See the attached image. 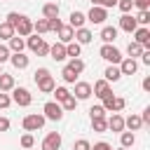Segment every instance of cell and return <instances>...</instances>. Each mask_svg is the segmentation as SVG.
Segmentation results:
<instances>
[{
  "label": "cell",
  "instance_id": "680465c9",
  "mask_svg": "<svg viewBox=\"0 0 150 150\" xmlns=\"http://www.w3.org/2000/svg\"><path fill=\"white\" fill-rule=\"evenodd\" d=\"M117 150H127V148H117Z\"/></svg>",
  "mask_w": 150,
  "mask_h": 150
},
{
  "label": "cell",
  "instance_id": "83f0119b",
  "mask_svg": "<svg viewBox=\"0 0 150 150\" xmlns=\"http://www.w3.org/2000/svg\"><path fill=\"white\" fill-rule=\"evenodd\" d=\"M80 52H82V45H77L75 40L66 45V56H70V59H80Z\"/></svg>",
  "mask_w": 150,
  "mask_h": 150
},
{
  "label": "cell",
  "instance_id": "f546056e",
  "mask_svg": "<svg viewBox=\"0 0 150 150\" xmlns=\"http://www.w3.org/2000/svg\"><path fill=\"white\" fill-rule=\"evenodd\" d=\"M143 52H145V49H143V47H141L138 42H134V40H131V42L127 45V54H129V59H136V56H141Z\"/></svg>",
  "mask_w": 150,
  "mask_h": 150
},
{
  "label": "cell",
  "instance_id": "9a60e30c",
  "mask_svg": "<svg viewBox=\"0 0 150 150\" xmlns=\"http://www.w3.org/2000/svg\"><path fill=\"white\" fill-rule=\"evenodd\" d=\"M9 63L16 68V70H23V68H28V63H30V59L23 54V52H19V54H12L9 56Z\"/></svg>",
  "mask_w": 150,
  "mask_h": 150
},
{
  "label": "cell",
  "instance_id": "277c9868",
  "mask_svg": "<svg viewBox=\"0 0 150 150\" xmlns=\"http://www.w3.org/2000/svg\"><path fill=\"white\" fill-rule=\"evenodd\" d=\"M98 54H101V59H105V61H108L110 66H117V63H120V61L124 59V56H122V52H120V49H117L115 45H103Z\"/></svg>",
  "mask_w": 150,
  "mask_h": 150
},
{
  "label": "cell",
  "instance_id": "b9f144b4",
  "mask_svg": "<svg viewBox=\"0 0 150 150\" xmlns=\"http://www.w3.org/2000/svg\"><path fill=\"white\" fill-rule=\"evenodd\" d=\"M124 105H127V101H124L122 96H115V101H112V112H120V110H124Z\"/></svg>",
  "mask_w": 150,
  "mask_h": 150
},
{
  "label": "cell",
  "instance_id": "ba28073f",
  "mask_svg": "<svg viewBox=\"0 0 150 150\" xmlns=\"http://www.w3.org/2000/svg\"><path fill=\"white\" fill-rule=\"evenodd\" d=\"M14 33H16L19 38H28V35L33 33V21L21 14V19H19V23H16V28H14Z\"/></svg>",
  "mask_w": 150,
  "mask_h": 150
},
{
  "label": "cell",
  "instance_id": "bcb514c9",
  "mask_svg": "<svg viewBox=\"0 0 150 150\" xmlns=\"http://www.w3.org/2000/svg\"><path fill=\"white\" fill-rule=\"evenodd\" d=\"M47 23H49V30H54V33H56V30H59V28H61V26H63V23H61V19H59V16H56V19H47Z\"/></svg>",
  "mask_w": 150,
  "mask_h": 150
},
{
  "label": "cell",
  "instance_id": "44dd1931",
  "mask_svg": "<svg viewBox=\"0 0 150 150\" xmlns=\"http://www.w3.org/2000/svg\"><path fill=\"white\" fill-rule=\"evenodd\" d=\"M35 84H38V89H40L42 94H52V91H54V87H56V82H54V77H52V75H47V77L38 80Z\"/></svg>",
  "mask_w": 150,
  "mask_h": 150
},
{
  "label": "cell",
  "instance_id": "836d02e7",
  "mask_svg": "<svg viewBox=\"0 0 150 150\" xmlns=\"http://www.w3.org/2000/svg\"><path fill=\"white\" fill-rule=\"evenodd\" d=\"M68 68L75 73V75H80L82 70H84V61L82 59H70V63H68Z\"/></svg>",
  "mask_w": 150,
  "mask_h": 150
},
{
  "label": "cell",
  "instance_id": "db71d44e",
  "mask_svg": "<svg viewBox=\"0 0 150 150\" xmlns=\"http://www.w3.org/2000/svg\"><path fill=\"white\" fill-rule=\"evenodd\" d=\"M9 129V120L7 117H0V131H7Z\"/></svg>",
  "mask_w": 150,
  "mask_h": 150
},
{
  "label": "cell",
  "instance_id": "3957f363",
  "mask_svg": "<svg viewBox=\"0 0 150 150\" xmlns=\"http://www.w3.org/2000/svg\"><path fill=\"white\" fill-rule=\"evenodd\" d=\"M45 115H40V112H30V115H26L23 117V122H21V127L30 134V131H38V129H42L45 127Z\"/></svg>",
  "mask_w": 150,
  "mask_h": 150
},
{
  "label": "cell",
  "instance_id": "cb8c5ba5",
  "mask_svg": "<svg viewBox=\"0 0 150 150\" xmlns=\"http://www.w3.org/2000/svg\"><path fill=\"white\" fill-rule=\"evenodd\" d=\"M16 84H14V75H7V73H0V91L2 94H7V91H12Z\"/></svg>",
  "mask_w": 150,
  "mask_h": 150
},
{
  "label": "cell",
  "instance_id": "9f6ffc18",
  "mask_svg": "<svg viewBox=\"0 0 150 150\" xmlns=\"http://www.w3.org/2000/svg\"><path fill=\"white\" fill-rule=\"evenodd\" d=\"M101 2L103 0H91V7H101Z\"/></svg>",
  "mask_w": 150,
  "mask_h": 150
},
{
  "label": "cell",
  "instance_id": "4fadbf2b",
  "mask_svg": "<svg viewBox=\"0 0 150 150\" xmlns=\"http://www.w3.org/2000/svg\"><path fill=\"white\" fill-rule=\"evenodd\" d=\"M84 21H87V16H84V12H80V9L70 12V16H68V26H70L73 30H77V28H84Z\"/></svg>",
  "mask_w": 150,
  "mask_h": 150
},
{
  "label": "cell",
  "instance_id": "6f0895ef",
  "mask_svg": "<svg viewBox=\"0 0 150 150\" xmlns=\"http://www.w3.org/2000/svg\"><path fill=\"white\" fill-rule=\"evenodd\" d=\"M0 73H2V63H0Z\"/></svg>",
  "mask_w": 150,
  "mask_h": 150
},
{
  "label": "cell",
  "instance_id": "d6986e66",
  "mask_svg": "<svg viewBox=\"0 0 150 150\" xmlns=\"http://www.w3.org/2000/svg\"><path fill=\"white\" fill-rule=\"evenodd\" d=\"M59 12H61L59 2H45V5H42V16H45V19H56Z\"/></svg>",
  "mask_w": 150,
  "mask_h": 150
},
{
  "label": "cell",
  "instance_id": "816d5d0a",
  "mask_svg": "<svg viewBox=\"0 0 150 150\" xmlns=\"http://www.w3.org/2000/svg\"><path fill=\"white\" fill-rule=\"evenodd\" d=\"M101 7H103V9H110V7H117V0H103V2H101Z\"/></svg>",
  "mask_w": 150,
  "mask_h": 150
},
{
  "label": "cell",
  "instance_id": "6da1fadb",
  "mask_svg": "<svg viewBox=\"0 0 150 150\" xmlns=\"http://www.w3.org/2000/svg\"><path fill=\"white\" fill-rule=\"evenodd\" d=\"M26 45H28V49H30V52H35L38 56H49V45H47L40 35H28Z\"/></svg>",
  "mask_w": 150,
  "mask_h": 150
},
{
  "label": "cell",
  "instance_id": "1f68e13d",
  "mask_svg": "<svg viewBox=\"0 0 150 150\" xmlns=\"http://www.w3.org/2000/svg\"><path fill=\"white\" fill-rule=\"evenodd\" d=\"M9 38H14V28L7 21H2L0 23V40H9Z\"/></svg>",
  "mask_w": 150,
  "mask_h": 150
},
{
  "label": "cell",
  "instance_id": "d590c367",
  "mask_svg": "<svg viewBox=\"0 0 150 150\" xmlns=\"http://www.w3.org/2000/svg\"><path fill=\"white\" fill-rule=\"evenodd\" d=\"M89 115H91V120H101V117H105V110H103V105H91Z\"/></svg>",
  "mask_w": 150,
  "mask_h": 150
},
{
  "label": "cell",
  "instance_id": "f907efd6",
  "mask_svg": "<svg viewBox=\"0 0 150 150\" xmlns=\"http://www.w3.org/2000/svg\"><path fill=\"white\" fill-rule=\"evenodd\" d=\"M141 122H143V124H150V108H145V110H143V115H141Z\"/></svg>",
  "mask_w": 150,
  "mask_h": 150
},
{
  "label": "cell",
  "instance_id": "7dc6e473",
  "mask_svg": "<svg viewBox=\"0 0 150 150\" xmlns=\"http://www.w3.org/2000/svg\"><path fill=\"white\" fill-rule=\"evenodd\" d=\"M9 105H12V98H9V94H2V91H0V108L5 110V108H9Z\"/></svg>",
  "mask_w": 150,
  "mask_h": 150
},
{
  "label": "cell",
  "instance_id": "60d3db41",
  "mask_svg": "<svg viewBox=\"0 0 150 150\" xmlns=\"http://www.w3.org/2000/svg\"><path fill=\"white\" fill-rule=\"evenodd\" d=\"M117 7L122 9V14H129L134 7V0H117Z\"/></svg>",
  "mask_w": 150,
  "mask_h": 150
},
{
  "label": "cell",
  "instance_id": "8992f818",
  "mask_svg": "<svg viewBox=\"0 0 150 150\" xmlns=\"http://www.w3.org/2000/svg\"><path fill=\"white\" fill-rule=\"evenodd\" d=\"M84 16H87L89 23H94V26H103L105 19H108V9H103V7H91Z\"/></svg>",
  "mask_w": 150,
  "mask_h": 150
},
{
  "label": "cell",
  "instance_id": "7a4b0ae2",
  "mask_svg": "<svg viewBox=\"0 0 150 150\" xmlns=\"http://www.w3.org/2000/svg\"><path fill=\"white\" fill-rule=\"evenodd\" d=\"M42 115H45V120L59 122V120H63V108H61V103H56V101H47V103L42 105Z\"/></svg>",
  "mask_w": 150,
  "mask_h": 150
},
{
  "label": "cell",
  "instance_id": "4316f807",
  "mask_svg": "<svg viewBox=\"0 0 150 150\" xmlns=\"http://www.w3.org/2000/svg\"><path fill=\"white\" fill-rule=\"evenodd\" d=\"M120 143H122L120 148H127V150H129V148L136 143V136H134V131H122V134H120Z\"/></svg>",
  "mask_w": 150,
  "mask_h": 150
},
{
  "label": "cell",
  "instance_id": "5bb4252c",
  "mask_svg": "<svg viewBox=\"0 0 150 150\" xmlns=\"http://www.w3.org/2000/svg\"><path fill=\"white\" fill-rule=\"evenodd\" d=\"M120 28H122L124 33H134V30L138 28V23H136V19H134L131 14H122V16H120Z\"/></svg>",
  "mask_w": 150,
  "mask_h": 150
},
{
  "label": "cell",
  "instance_id": "8d00e7d4",
  "mask_svg": "<svg viewBox=\"0 0 150 150\" xmlns=\"http://www.w3.org/2000/svg\"><path fill=\"white\" fill-rule=\"evenodd\" d=\"M91 129H94V131H98V134H103V131L108 129L105 117H101V120H91Z\"/></svg>",
  "mask_w": 150,
  "mask_h": 150
},
{
  "label": "cell",
  "instance_id": "11a10c76",
  "mask_svg": "<svg viewBox=\"0 0 150 150\" xmlns=\"http://www.w3.org/2000/svg\"><path fill=\"white\" fill-rule=\"evenodd\" d=\"M143 89L150 91V77H143Z\"/></svg>",
  "mask_w": 150,
  "mask_h": 150
},
{
  "label": "cell",
  "instance_id": "e575fe53",
  "mask_svg": "<svg viewBox=\"0 0 150 150\" xmlns=\"http://www.w3.org/2000/svg\"><path fill=\"white\" fill-rule=\"evenodd\" d=\"M61 108H63V112H66V110H68V112H70V110H75V108H77V98L70 94V96H68V98L61 103Z\"/></svg>",
  "mask_w": 150,
  "mask_h": 150
},
{
  "label": "cell",
  "instance_id": "d6a6232c",
  "mask_svg": "<svg viewBox=\"0 0 150 150\" xmlns=\"http://www.w3.org/2000/svg\"><path fill=\"white\" fill-rule=\"evenodd\" d=\"M61 77H63V82H68V84H75L77 82V75L68 68V66H63V70H61Z\"/></svg>",
  "mask_w": 150,
  "mask_h": 150
},
{
  "label": "cell",
  "instance_id": "f6af8a7d",
  "mask_svg": "<svg viewBox=\"0 0 150 150\" xmlns=\"http://www.w3.org/2000/svg\"><path fill=\"white\" fill-rule=\"evenodd\" d=\"M9 56H12V52H9V47H5V45H0V63H5V61H9Z\"/></svg>",
  "mask_w": 150,
  "mask_h": 150
},
{
  "label": "cell",
  "instance_id": "9c48e42d",
  "mask_svg": "<svg viewBox=\"0 0 150 150\" xmlns=\"http://www.w3.org/2000/svg\"><path fill=\"white\" fill-rule=\"evenodd\" d=\"M117 68H120L122 75H136V70H138V61L127 56V59H122V61L117 63Z\"/></svg>",
  "mask_w": 150,
  "mask_h": 150
},
{
  "label": "cell",
  "instance_id": "52a82bcc",
  "mask_svg": "<svg viewBox=\"0 0 150 150\" xmlns=\"http://www.w3.org/2000/svg\"><path fill=\"white\" fill-rule=\"evenodd\" d=\"M40 148H42V150H59V148H61V134H59V131H49V134L45 136V141H42Z\"/></svg>",
  "mask_w": 150,
  "mask_h": 150
},
{
  "label": "cell",
  "instance_id": "7402d4cb",
  "mask_svg": "<svg viewBox=\"0 0 150 150\" xmlns=\"http://www.w3.org/2000/svg\"><path fill=\"white\" fill-rule=\"evenodd\" d=\"M56 33H59V42H61V45H68V42H73V38H75V30H73L70 26H61Z\"/></svg>",
  "mask_w": 150,
  "mask_h": 150
},
{
  "label": "cell",
  "instance_id": "30bf717a",
  "mask_svg": "<svg viewBox=\"0 0 150 150\" xmlns=\"http://www.w3.org/2000/svg\"><path fill=\"white\" fill-rule=\"evenodd\" d=\"M105 124H108V129L115 131V134H122V131H124V117H122L120 112H112V115L105 120Z\"/></svg>",
  "mask_w": 150,
  "mask_h": 150
},
{
  "label": "cell",
  "instance_id": "74e56055",
  "mask_svg": "<svg viewBox=\"0 0 150 150\" xmlns=\"http://www.w3.org/2000/svg\"><path fill=\"white\" fill-rule=\"evenodd\" d=\"M19 143H21V148H33V145H35V138H33V134L26 131V134L19 138Z\"/></svg>",
  "mask_w": 150,
  "mask_h": 150
},
{
  "label": "cell",
  "instance_id": "7bdbcfd3",
  "mask_svg": "<svg viewBox=\"0 0 150 150\" xmlns=\"http://www.w3.org/2000/svg\"><path fill=\"white\" fill-rule=\"evenodd\" d=\"M19 19H21V14H19V12H9V14H7V23H9L12 28H16Z\"/></svg>",
  "mask_w": 150,
  "mask_h": 150
},
{
  "label": "cell",
  "instance_id": "ac0fdd59",
  "mask_svg": "<svg viewBox=\"0 0 150 150\" xmlns=\"http://www.w3.org/2000/svg\"><path fill=\"white\" fill-rule=\"evenodd\" d=\"M77 45H89L91 40H94V33L89 30V28H77L75 30V38H73Z\"/></svg>",
  "mask_w": 150,
  "mask_h": 150
},
{
  "label": "cell",
  "instance_id": "484cf974",
  "mask_svg": "<svg viewBox=\"0 0 150 150\" xmlns=\"http://www.w3.org/2000/svg\"><path fill=\"white\" fill-rule=\"evenodd\" d=\"M120 77H122V73H120L117 66H108V68L103 70V80H105V82H117Z\"/></svg>",
  "mask_w": 150,
  "mask_h": 150
},
{
  "label": "cell",
  "instance_id": "f1b7e54d",
  "mask_svg": "<svg viewBox=\"0 0 150 150\" xmlns=\"http://www.w3.org/2000/svg\"><path fill=\"white\" fill-rule=\"evenodd\" d=\"M33 30H35V35H45V33H49V23H47V19H38V21H33Z\"/></svg>",
  "mask_w": 150,
  "mask_h": 150
},
{
  "label": "cell",
  "instance_id": "ab89813d",
  "mask_svg": "<svg viewBox=\"0 0 150 150\" xmlns=\"http://www.w3.org/2000/svg\"><path fill=\"white\" fill-rule=\"evenodd\" d=\"M73 150H91V143H89L87 138H77V141L73 143Z\"/></svg>",
  "mask_w": 150,
  "mask_h": 150
},
{
  "label": "cell",
  "instance_id": "f35d334b",
  "mask_svg": "<svg viewBox=\"0 0 150 150\" xmlns=\"http://www.w3.org/2000/svg\"><path fill=\"white\" fill-rule=\"evenodd\" d=\"M134 19H136V23L148 26V23H150V12H148V9H143V12H138V16H134Z\"/></svg>",
  "mask_w": 150,
  "mask_h": 150
},
{
  "label": "cell",
  "instance_id": "4dcf8cb0",
  "mask_svg": "<svg viewBox=\"0 0 150 150\" xmlns=\"http://www.w3.org/2000/svg\"><path fill=\"white\" fill-rule=\"evenodd\" d=\"M52 94H54L56 103H63V101H66V98L70 96V91H68L66 87H54V91H52Z\"/></svg>",
  "mask_w": 150,
  "mask_h": 150
},
{
  "label": "cell",
  "instance_id": "5b68a950",
  "mask_svg": "<svg viewBox=\"0 0 150 150\" xmlns=\"http://www.w3.org/2000/svg\"><path fill=\"white\" fill-rule=\"evenodd\" d=\"M9 98H12V103H16V105H21V108H26V105L33 103V96H30V91H28L26 87H14Z\"/></svg>",
  "mask_w": 150,
  "mask_h": 150
},
{
  "label": "cell",
  "instance_id": "c3c4849f",
  "mask_svg": "<svg viewBox=\"0 0 150 150\" xmlns=\"http://www.w3.org/2000/svg\"><path fill=\"white\" fill-rule=\"evenodd\" d=\"M91 150H112V145H110V143H105V141H98V143H94V145H91Z\"/></svg>",
  "mask_w": 150,
  "mask_h": 150
},
{
  "label": "cell",
  "instance_id": "d4e9b609",
  "mask_svg": "<svg viewBox=\"0 0 150 150\" xmlns=\"http://www.w3.org/2000/svg\"><path fill=\"white\" fill-rule=\"evenodd\" d=\"M23 47H26V40L14 33V38H9V52L12 54H19V52H23Z\"/></svg>",
  "mask_w": 150,
  "mask_h": 150
},
{
  "label": "cell",
  "instance_id": "e0dca14e",
  "mask_svg": "<svg viewBox=\"0 0 150 150\" xmlns=\"http://www.w3.org/2000/svg\"><path fill=\"white\" fill-rule=\"evenodd\" d=\"M101 40H103V45H112L117 40V28L115 26H103L101 28Z\"/></svg>",
  "mask_w": 150,
  "mask_h": 150
},
{
  "label": "cell",
  "instance_id": "681fc988",
  "mask_svg": "<svg viewBox=\"0 0 150 150\" xmlns=\"http://www.w3.org/2000/svg\"><path fill=\"white\" fill-rule=\"evenodd\" d=\"M134 7H138V9L143 12V9H148V7H150V0H134Z\"/></svg>",
  "mask_w": 150,
  "mask_h": 150
},
{
  "label": "cell",
  "instance_id": "7c38bea8",
  "mask_svg": "<svg viewBox=\"0 0 150 150\" xmlns=\"http://www.w3.org/2000/svg\"><path fill=\"white\" fill-rule=\"evenodd\" d=\"M73 96H75L77 101H87V98L91 96V84H89V82H75Z\"/></svg>",
  "mask_w": 150,
  "mask_h": 150
},
{
  "label": "cell",
  "instance_id": "2e32d148",
  "mask_svg": "<svg viewBox=\"0 0 150 150\" xmlns=\"http://www.w3.org/2000/svg\"><path fill=\"white\" fill-rule=\"evenodd\" d=\"M91 94H94L96 98H103V96H108V94H110V82H105V80H98V82H94V87H91Z\"/></svg>",
  "mask_w": 150,
  "mask_h": 150
},
{
  "label": "cell",
  "instance_id": "8fae6325",
  "mask_svg": "<svg viewBox=\"0 0 150 150\" xmlns=\"http://www.w3.org/2000/svg\"><path fill=\"white\" fill-rule=\"evenodd\" d=\"M134 42H138L143 49L150 47V30H148V26H141V28L134 30Z\"/></svg>",
  "mask_w": 150,
  "mask_h": 150
},
{
  "label": "cell",
  "instance_id": "ffe728a7",
  "mask_svg": "<svg viewBox=\"0 0 150 150\" xmlns=\"http://www.w3.org/2000/svg\"><path fill=\"white\" fill-rule=\"evenodd\" d=\"M49 59H54V61H63V59H66V45H61V42L49 45Z\"/></svg>",
  "mask_w": 150,
  "mask_h": 150
},
{
  "label": "cell",
  "instance_id": "ee69618b",
  "mask_svg": "<svg viewBox=\"0 0 150 150\" xmlns=\"http://www.w3.org/2000/svg\"><path fill=\"white\" fill-rule=\"evenodd\" d=\"M47 75H52V73H49V68H38V70L33 73V80L38 82V80H42V77H47Z\"/></svg>",
  "mask_w": 150,
  "mask_h": 150
},
{
  "label": "cell",
  "instance_id": "603a6c76",
  "mask_svg": "<svg viewBox=\"0 0 150 150\" xmlns=\"http://www.w3.org/2000/svg\"><path fill=\"white\" fill-rule=\"evenodd\" d=\"M124 127H127L129 131H138V129L143 127V122H141V115H136V112H131L129 117H124Z\"/></svg>",
  "mask_w": 150,
  "mask_h": 150
},
{
  "label": "cell",
  "instance_id": "f5cc1de1",
  "mask_svg": "<svg viewBox=\"0 0 150 150\" xmlns=\"http://www.w3.org/2000/svg\"><path fill=\"white\" fill-rule=\"evenodd\" d=\"M141 61H143L145 66H150V49H145V52L141 54Z\"/></svg>",
  "mask_w": 150,
  "mask_h": 150
}]
</instances>
